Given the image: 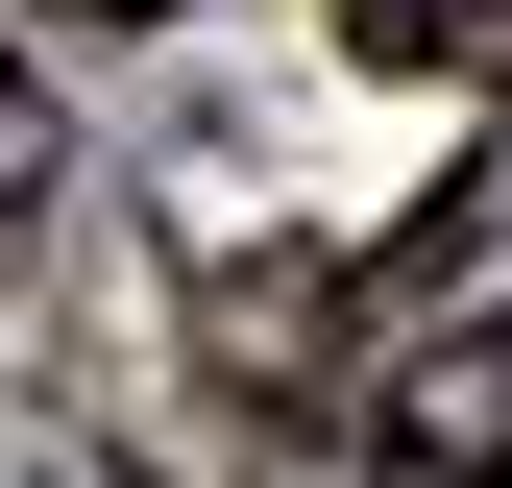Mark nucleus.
<instances>
[{
    "mask_svg": "<svg viewBox=\"0 0 512 488\" xmlns=\"http://www.w3.org/2000/svg\"><path fill=\"white\" fill-rule=\"evenodd\" d=\"M25 220H49V98H25V49H0V269H25Z\"/></svg>",
    "mask_w": 512,
    "mask_h": 488,
    "instance_id": "f03ea898",
    "label": "nucleus"
},
{
    "mask_svg": "<svg viewBox=\"0 0 512 488\" xmlns=\"http://www.w3.org/2000/svg\"><path fill=\"white\" fill-rule=\"evenodd\" d=\"M98 25H171V0H98Z\"/></svg>",
    "mask_w": 512,
    "mask_h": 488,
    "instance_id": "7ed1b4c3",
    "label": "nucleus"
},
{
    "mask_svg": "<svg viewBox=\"0 0 512 488\" xmlns=\"http://www.w3.org/2000/svg\"><path fill=\"white\" fill-rule=\"evenodd\" d=\"M366 464L391 488H512V293L488 318H415L391 366H366Z\"/></svg>",
    "mask_w": 512,
    "mask_h": 488,
    "instance_id": "f257e3e1",
    "label": "nucleus"
}]
</instances>
